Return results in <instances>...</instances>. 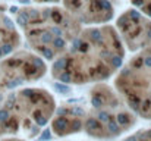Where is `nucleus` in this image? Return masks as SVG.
Here are the masks:
<instances>
[{"label": "nucleus", "mask_w": 151, "mask_h": 141, "mask_svg": "<svg viewBox=\"0 0 151 141\" xmlns=\"http://www.w3.org/2000/svg\"><path fill=\"white\" fill-rule=\"evenodd\" d=\"M69 13L81 24H106L113 18V7L107 0H63Z\"/></svg>", "instance_id": "obj_8"}, {"label": "nucleus", "mask_w": 151, "mask_h": 141, "mask_svg": "<svg viewBox=\"0 0 151 141\" xmlns=\"http://www.w3.org/2000/svg\"><path fill=\"white\" fill-rule=\"evenodd\" d=\"M125 46L110 25L81 30L51 66L54 80L65 84L103 82L113 77L122 66Z\"/></svg>", "instance_id": "obj_1"}, {"label": "nucleus", "mask_w": 151, "mask_h": 141, "mask_svg": "<svg viewBox=\"0 0 151 141\" xmlns=\"http://www.w3.org/2000/svg\"><path fill=\"white\" fill-rule=\"evenodd\" d=\"M0 141H25V140H24V138H18V137L12 135V137H9V138H1Z\"/></svg>", "instance_id": "obj_12"}, {"label": "nucleus", "mask_w": 151, "mask_h": 141, "mask_svg": "<svg viewBox=\"0 0 151 141\" xmlns=\"http://www.w3.org/2000/svg\"><path fill=\"white\" fill-rule=\"evenodd\" d=\"M6 135L35 138L56 110L54 97L44 88H22L1 101Z\"/></svg>", "instance_id": "obj_3"}, {"label": "nucleus", "mask_w": 151, "mask_h": 141, "mask_svg": "<svg viewBox=\"0 0 151 141\" xmlns=\"http://www.w3.org/2000/svg\"><path fill=\"white\" fill-rule=\"evenodd\" d=\"M21 35L13 22L0 13V59L21 46Z\"/></svg>", "instance_id": "obj_10"}, {"label": "nucleus", "mask_w": 151, "mask_h": 141, "mask_svg": "<svg viewBox=\"0 0 151 141\" xmlns=\"http://www.w3.org/2000/svg\"><path fill=\"white\" fill-rule=\"evenodd\" d=\"M114 88L135 115L151 119V44L122 66Z\"/></svg>", "instance_id": "obj_5"}, {"label": "nucleus", "mask_w": 151, "mask_h": 141, "mask_svg": "<svg viewBox=\"0 0 151 141\" xmlns=\"http://www.w3.org/2000/svg\"><path fill=\"white\" fill-rule=\"evenodd\" d=\"M16 22L31 50L46 60H54L65 53L81 31V22L59 7L18 9Z\"/></svg>", "instance_id": "obj_2"}, {"label": "nucleus", "mask_w": 151, "mask_h": 141, "mask_svg": "<svg viewBox=\"0 0 151 141\" xmlns=\"http://www.w3.org/2000/svg\"><path fill=\"white\" fill-rule=\"evenodd\" d=\"M123 141H151V128L141 129V131L135 132L134 135L128 137L126 140H123Z\"/></svg>", "instance_id": "obj_11"}, {"label": "nucleus", "mask_w": 151, "mask_h": 141, "mask_svg": "<svg viewBox=\"0 0 151 141\" xmlns=\"http://www.w3.org/2000/svg\"><path fill=\"white\" fill-rule=\"evenodd\" d=\"M88 97L87 118L84 122L85 132L99 140L119 137L134 127L135 112L125 103L122 95L104 82H96Z\"/></svg>", "instance_id": "obj_4"}, {"label": "nucleus", "mask_w": 151, "mask_h": 141, "mask_svg": "<svg viewBox=\"0 0 151 141\" xmlns=\"http://www.w3.org/2000/svg\"><path fill=\"white\" fill-rule=\"evenodd\" d=\"M35 1H59V0H35Z\"/></svg>", "instance_id": "obj_13"}, {"label": "nucleus", "mask_w": 151, "mask_h": 141, "mask_svg": "<svg viewBox=\"0 0 151 141\" xmlns=\"http://www.w3.org/2000/svg\"><path fill=\"white\" fill-rule=\"evenodd\" d=\"M116 31L123 46L131 51L142 50L151 44V19L145 18L135 9L128 10L117 19Z\"/></svg>", "instance_id": "obj_7"}, {"label": "nucleus", "mask_w": 151, "mask_h": 141, "mask_svg": "<svg viewBox=\"0 0 151 141\" xmlns=\"http://www.w3.org/2000/svg\"><path fill=\"white\" fill-rule=\"evenodd\" d=\"M51 121V131L57 137L70 135L84 129L87 107L78 103H65L60 109L56 107Z\"/></svg>", "instance_id": "obj_9"}, {"label": "nucleus", "mask_w": 151, "mask_h": 141, "mask_svg": "<svg viewBox=\"0 0 151 141\" xmlns=\"http://www.w3.org/2000/svg\"><path fill=\"white\" fill-rule=\"evenodd\" d=\"M47 65L34 51L15 50L0 59V95L4 93L37 81L46 75Z\"/></svg>", "instance_id": "obj_6"}]
</instances>
